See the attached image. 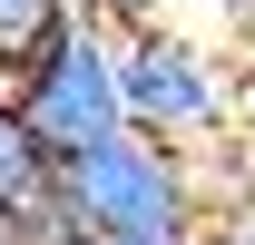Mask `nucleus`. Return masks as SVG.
I'll list each match as a JSON object with an SVG mask.
<instances>
[{
	"instance_id": "obj_4",
	"label": "nucleus",
	"mask_w": 255,
	"mask_h": 245,
	"mask_svg": "<svg viewBox=\"0 0 255 245\" xmlns=\"http://www.w3.org/2000/svg\"><path fill=\"white\" fill-rule=\"evenodd\" d=\"M0 206H49V157L30 147V127L10 118V98H0Z\"/></svg>"
},
{
	"instance_id": "obj_3",
	"label": "nucleus",
	"mask_w": 255,
	"mask_h": 245,
	"mask_svg": "<svg viewBox=\"0 0 255 245\" xmlns=\"http://www.w3.org/2000/svg\"><path fill=\"white\" fill-rule=\"evenodd\" d=\"M118 108H128V137H157L177 157H206L226 137V118H236V69L196 30L147 20V30L118 39Z\"/></svg>"
},
{
	"instance_id": "obj_7",
	"label": "nucleus",
	"mask_w": 255,
	"mask_h": 245,
	"mask_svg": "<svg viewBox=\"0 0 255 245\" xmlns=\"http://www.w3.org/2000/svg\"><path fill=\"white\" fill-rule=\"evenodd\" d=\"M0 245H69L59 236V206H39V216L30 206H0Z\"/></svg>"
},
{
	"instance_id": "obj_9",
	"label": "nucleus",
	"mask_w": 255,
	"mask_h": 245,
	"mask_svg": "<svg viewBox=\"0 0 255 245\" xmlns=\"http://www.w3.org/2000/svg\"><path fill=\"white\" fill-rule=\"evenodd\" d=\"M246 30H255V20H246Z\"/></svg>"
},
{
	"instance_id": "obj_5",
	"label": "nucleus",
	"mask_w": 255,
	"mask_h": 245,
	"mask_svg": "<svg viewBox=\"0 0 255 245\" xmlns=\"http://www.w3.org/2000/svg\"><path fill=\"white\" fill-rule=\"evenodd\" d=\"M59 20H69V0H0V79L30 59V49L59 30Z\"/></svg>"
},
{
	"instance_id": "obj_2",
	"label": "nucleus",
	"mask_w": 255,
	"mask_h": 245,
	"mask_svg": "<svg viewBox=\"0 0 255 245\" xmlns=\"http://www.w3.org/2000/svg\"><path fill=\"white\" fill-rule=\"evenodd\" d=\"M0 98H10V118L30 127V147L49 157V167L108 147V137H128V108H118V39L98 30V20H79V10H69L10 79H0Z\"/></svg>"
},
{
	"instance_id": "obj_10",
	"label": "nucleus",
	"mask_w": 255,
	"mask_h": 245,
	"mask_svg": "<svg viewBox=\"0 0 255 245\" xmlns=\"http://www.w3.org/2000/svg\"><path fill=\"white\" fill-rule=\"evenodd\" d=\"M69 245H79V236H69Z\"/></svg>"
},
{
	"instance_id": "obj_8",
	"label": "nucleus",
	"mask_w": 255,
	"mask_h": 245,
	"mask_svg": "<svg viewBox=\"0 0 255 245\" xmlns=\"http://www.w3.org/2000/svg\"><path fill=\"white\" fill-rule=\"evenodd\" d=\"M216 20H236V30H246V20H255V0H216Z\"/></svg>"
},
{
	"instance_id": "obj_1",
	"label": "nucleus",
	"mask_w": 255,
	"mask_h": 245,
	"mask_svg": "<svg viewBox=\"0 0 255 245\" xmlns=\"http://www.w3.org/2000/svg\"><path fill=\"white\" fill-rule=\"evenodd\" d=\"M49 206L79 245H216V167L157 137H108L49 167Z\"/></svg>"
},
{
	"instance_id": "obj_6",
	"label": "nucleus",
	"mask_w": 255,
	"mask_h": 245,
	"mask_svg": "<svg viewBox=\"0 0 255 245\" xmlns=\"http://www.w3.org/2000/svg\"><path fill=\"white\" fill-rule=\"evenodd\" d=\"M79 20H98L108 39H128V30H147V20H167V0H69Z\"/></svg>"
}]
</instances>
